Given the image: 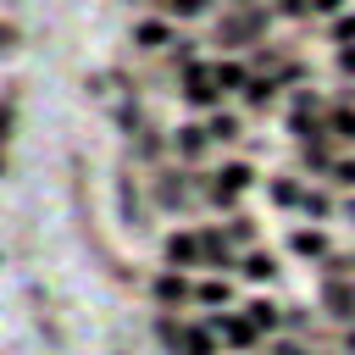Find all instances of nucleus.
<instances>
[{"instance_id":"7ed1b4c3","label":"nucleus","mask_w":355,"mask_h":355,"mask_svg":"<svg viewBox=\"0 0 355 355\" xmlns=\"http://www.w3.org/2000/svg\"><path fill=\"white\" fill-rule=\"evenodd\" d=\"M294 250H300V255H322L327 239H322V233H294Z\"/></svg>"},{"instance_id":"f8f14e48","label":"nucleus","mask_w":355,"mask_h":355,"mask_svg":"<svg viewBox=\"0 0 355 355\" xmlns=\"http://www.w3.org/2000/svg\"><path fill=\"white\" fill-rule=\"evenodd\" d=\"M344 72H355V50H344Z\"/></svg>"},{"instance_id":"1a4fd4ad","label":"nucleus","mask_w":355,"mask_h":355,"mask_svg":"<svg viewBox=\"0 0 355 355\" xmlns=\"http://www.w3.org/2000/svg\"><path fill=\"white\" fill-rule=\"evenodd\" d=\"M172 11H183V17H194V11H205V0H166Z\"/></svg>"},{"instance_id":"6e6552de","label":"nucleus","mask_w":355,"mask_h":355,"mask_svg":"<svg viewBox=\"0 0 355 355\" xmlns=\"http://www.w3.org/2000/svg\"><path fill=\"white\" fill-rule=\"evenodd\" d=\"M161 300H183V283L178 277H161Z\"/></svg>"},{"instance_id":"9d476101","label":"nucleus","mask_w":355,"mask_h":355,"mask_svg":"<svg viewBox=\"0 0 355 355\" xmlns=\"http://www.w3.org/2000/svg\"><path fill=\"white\" fill-rule=\"evenodd\" d=\"M338 33H344V39H355V17H344V22H338Z\"/></svg>"},{"instance_id":"f03ea898","label":"nucleus","mask_w":355,"mask_h":355,"mask_svg":"<svg viewBox=\"0 0 355 355\" xmlns=\"http://www.w3.org/2000/svg\"><path fill=\"white\" fill-rule=\"evenodd\" d=\"M194 255H200L194 239H166V261H172V266H178V261H194Z\"/></svg>"},{"instance_id":"f257e3e1","label":"nucleus","mask_w":355,"mask_h":355,"mask_svg":"<svg viewBox=\"0 0 355 355\" xmlns=\"http://www.w3.org/2000/svg\"><path fill=\"white\" fill-rule=\"evenodd\" d=\"M244 183H250V166H222L216 172V200H233Z\"/></svg>"},{"instance_id":"39448f33","label":"nucleus","mask_w":355,"mask_h":355,"mask_svg":"<svg viewBox=\"0 0 355 355\" xmlns=\"http://www.w3.org/2000/svg\"><path fill=\"white\" fill-rule=\"evenodd\" d=\"M244 272H250V277H272L277 266H272V255H250V261H244Z\"/></svg>"},{"instance_id":"20e7f679","label":"nucleus","mask_w":355,"mask_h":355,"mask_svg":"<svg viewBox=\"0 0 355 355\" xmlns=\"http://www.w3.org/2000/svg\"><path fill=\"white\" fill-rule=\"evenodd\" d=\"M178 144H183V155H200V150H205V133H200V128H183Z\"/></svg>"},{"instance_id":"0eeeda50","label":"nucleus","mask_w":355,"mask_h":355,"mask_svg":"<svg viewBox=\"0 0 355 355\" xmlns=\"http://www.w3.org/2000/svg\"><path fill=\"white\" fill-rule=\"evenodd\" d=\"M211 139H239V122H233V116H216V122H211Z\"/></svg>"},{"instance_id":"9b49d317","label":"nucleus","mask_w":355,"mask_h":355,"mask_svg":"<svg viewBox=\"0 0 355 355\" xmlns=\"http://www.w3.org/2000/svg\"><path fill=\"white\" fill-rule=\"evenodd\" d=\"M311 6H316V11H338V0H311Z\"/></svg>"},{"instance_id":"423d86ee","label":"nucleus","mask_w":355,"mask_h":355,"mask_svg":"<svg viewBox=\"0 0 355 355\" xmlns=\"http://www.w3.org/2000/svg\"><path fill=\"white\" fill-rule=\"evenodd\" d=\"M139 39H144V50H155V44H166V28H155V22H144V28H139Z\"/></svg>"}]
</instances>
